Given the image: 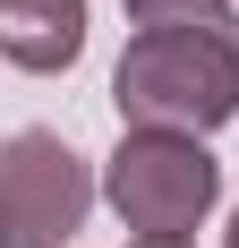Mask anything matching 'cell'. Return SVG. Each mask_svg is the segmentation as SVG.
Masks as SVG:
<instances>
[{
	"mask_svg": "<svg viewBox=\"0 0 239 248\" xmlns=\"http://www.w3.org/2000/svg\"><path fill=\"white\" fill-rule=\"evenodd\" d=\"M111 103H120V128L214 137L239 120V43L188 34V26H145V34H128L111 69Z\"/></svg>",
	"mask_w": 239,
	"mask_h": 248,
	"instance_id": "obj_1",
	"label": "cell"
},
{
	"mask_svg": "<svg viewBox=\"0 0 239 248\" xmlns=\"http://www.w3.org/2000/svg\"><path fill=\"white\" fill-rule=\"evenodd\" d=\"M103 205L128 240H188L222 205V163L179 128H120V146L103 154Z\"/></svg>",
	"mask_w": 239,
	"mask_h": 248,
	"instance_id": "obj_2",
	"label": "cell"
},
{
	"mask_svg": "<svg viewBox=\"0 0 239 248\" xmlns=\"http://www.w3.org/2000/svg\"><path fill=\"white\" fill-rule=\"evenodd\" d=\"M94 197H103L94 163L60 128H17L0 146V214H9L17 248H69L94 214Z\"/></svg>",
	"mask_w": 239,
	"mask_h": 248,
	"instance_id": "obj_3",
	"label": "cell"
},
{
	"mask_svg": "<svg viewBox=\"0 0 239 248\" xmlns=\"http://www.w3.org/2000/svg\"><path fill=\"white\" fill-rule=\"evenodd\" d=\"M0 60L26 77H69L86 60V0H0Z\"/></svg>",
	"mask_w": 239,
	"mask_h": 248,
	"instance_id": "obj_4",
	"label": "cell"
},
{
	"mask_svg": "<svg viewBox=\"0 0 239 248\" xmlns=\"http://www.w3.org/2000/svg\"><path fill=\"white\" fill-rule=\"evenodd\" d=\"M128 26H188V34H231L239 43V0H120Z\"/></svg>",
	"mask_w": 239,
	"mask_h": 248,
	"instance_id": "obj_5",
	"label": "cell"
},
{
	"mask_svg": "<svg viewBox=\"0 0 239 248\" xmlns=\"http://www.w3.org/2000/svg\"><path fill=\"white\" fill-rule=\"evenodd\" d=\"M222 248H239V205H231V231H222Z\"/></svg>",
	"mask_w": 239,
	"mask_h": 248,
	"instance_id": "obj_6",
	"label": "cell"
},
{
	"mask_svg": "<svg viewBox=\"0 0 239 248\" xmlns=\"http://www.w3.org/2000/svg\"><path fill=\"white\" fill-rule=\"evenodd\" d=\"M128 248H188V240H128Z\"/></svg>",
	"mask_w": 239,
	"mask_h": 248,
	"instance_id": "obj_7",
	"label": "cell"
},
{
	"mask_svg": "<svg viewBox=\"0 0 239 248\" xmlns=\"http://www.w3.org/2000/svg\"><path fill=\"white\" fill-rule=\"evenodd\" d=\"M0 248H17V231H9V214H0Z\"/></svg>",
	"mask_w": 239,
	"mask_h": 248,
	"instance_id": "obj_8",
	"label": "cell"
}]
</instances>
